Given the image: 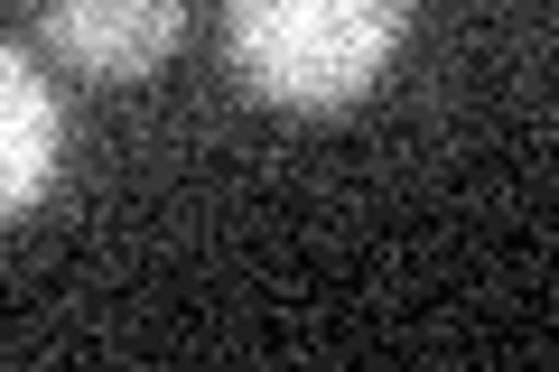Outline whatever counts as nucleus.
Returning a JSON list of instances; mask_svg holds the SVG:
<instances>
[{"label": "nucleus", "instance_id": "2", "mask_svg": "<svg viewBox=\"0 0 559 372\" xmlns=\"http://www.w3.org/2000/svg\"><path fill=\"white\" fill-rule=\"evenodd\" d=\"M47 57L94 84H140L159 75L187 38V0H38Z\"/></svg>", "mask_w": 559, "mask_h": 372}, {"label": "nucleus", "instance_id": "1", "mask_svg": "<svg viewBox=\"0 0 559 372\" xmlns=\"http://www.w3.org/2000/svg\"><path fill=\"white\" fill-rule=\"evenodd\" d=\"M411 0H224L234 75L280 112H345L401 57Z\"/></svg>", "mask_w": 559, "mask_h": 372}, {"label": "nucleus", "instance_id": "3", "mask_svg": "<svg viewBox=\"0 0 559 372\" xmlns=\"http://www.w3.org/2000/svg\"><path fill=\"white\" fill-rule=\"evenodd\" d=\"M57 158H66V112H57V84L0 47V224L28 215V205L57 187Z\"/></svg>", "mask_w": 559, "mask_h": 372}]
</instances>
